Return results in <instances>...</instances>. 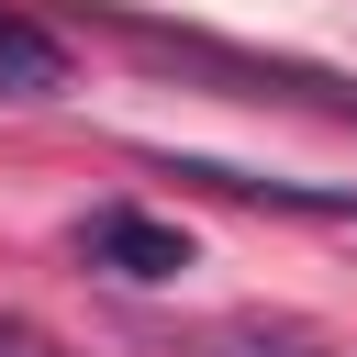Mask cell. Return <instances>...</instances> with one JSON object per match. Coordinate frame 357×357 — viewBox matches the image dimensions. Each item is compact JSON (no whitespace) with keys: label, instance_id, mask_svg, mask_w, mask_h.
Here are the masks:
<instances>
[{"label":"cell","instance_id":"cell-1","mask_svg":"<svg viewBox=\"0 0 357 357\" xmlns=\"http://www.w3.org/2000/svg\"><path fill=\"white\" fill-rule=\"evenodd\" d=\"M123 45H145L156 67L178 78H212L223 100H290V112H324V123H357V78L335 67H301V56H257V45H223V33H178V22H145V11H112Z\"/></svg>","mask_w":357,"mask_h":357},{"label":"cell","instance_id":"cell-2","mask_svg":"<svg viewBox=\"0 0 357 357\" xmlns=\"http://www.w3.org/2000/svg\"><path fill=\"white\" fill-rule=\"evenodd\" d=\"M156 178H190L212 201H268V212H312V223H357V190H324V178H279V167H223V156H178V145H134Z\"/></svg>","mask_w":357,"mask_h":357},{"label":"cell","instance_id":"cell-3","mask_svg":"<svg viewBox=\"0 0 357 357\" xmlns=\"http://www.w3.org/2000/svg\"><path fill=\"white\" fill-rule=\"evenodd\" d=\"M78 257H89L100 279L156 290V279H178V268H190V234H178V223H156V212H134V201H100V212L78 223Z\"/></svg>","mask_w":357,"mask_h":357},{"label":"cell","instance_id":"cell-4","mask_svg":"<svg viewBox=\"0 0 357 357\" xmlns=\"http://www.w3.org/2000/svg\"><path fill=\"white\" fill-rule=\"evenodd\" d=\"M67 89H78L67 33H45V22H22V11H0V100H67Z\"/></svg>","mask_w":357,"mask_h":357},{"label":"cell","instance_id":"cell-5","mask_svg":"<svg viewBox=\"0 0 357 357\" xmlns=\"http://www.w3.org/2000/svg\"><path fill=\"white\" fill-rule=\"evenodd\" d=\"M0 357H67L45 324H22V312H0Z\"/></svg>","mask_w":357,"mask_h":357}]
</instances>
